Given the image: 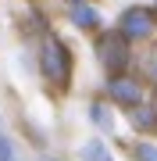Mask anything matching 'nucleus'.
<instances>
[{
	"label": "nucleus",
	"mask_w": 157,
	"mask_h": 161,
	"mask_svg": "<svg viewBox=\"0 0 157 161\" xmlns=\"http://www.w3.org/2000/svg\"><path fill=\"white\" fill-rule=\"evenodd\" d=\"M154 25H157V18H154L150 7H143V4L125 7L122 18H118V32H122L125 40H146V36L154 32Z\"/></svg>",
	"instance_id": "3"
},
{
	"label": "nucleus",
	"mask_w": 157,
	"mask_h": 161,
	"mask_svg": "<svg viewBox=\"0 0 157 161\" xmlns=\"http://www.w3.org/2000/svg\"><path fill=\"white\" fill-rule=\"evenodd\" d=\"M107 97L114 104H122V108H139V104H143V82L128 79V75H111Z\"/></svg>",
	"instance_id": "4"
},
{
	"label": "nucleus",
	"mask_w": 157,
	"mask_h": 161,
	"mask_svg": "<svg viewBox=\"0 0 157 161\" xmlns=\"http://www.w3.org/2000/svg\"><path fill=\"white\" fill-rule=\"evenodd\" d=\"M132 158H136V161H157V143H146V140L136 143V147H132Z\"/></svg>",
	"instance_id": "9"
},
{
	"label": "nucleus",
	"mask_w": 157,
	"mask_h": 161,
	"mask_svg": "<svg viewBox=\"0 0 157 161\" xmlns=\"http://www.w3.org/2000/svg\"><path fill=\"white\" fill-rule=\"evenodd\" d=\"M132 125L136 129H157V108H150V104H139V108H132Z\"/></svg>",
	"instance_id": "8"
},
{
	"label": "nucleus",
	"mask_w": 157,
	"mask_h": 161,
	"mask_svg": "<svg viewBox=\"0 0 157 161\" xmlns=\"http://www.w3.org/2000/svg\"><path fill=\"white\" fill-rule=\"evenodd\" d=\"M68 14H71V22L79 25V29H100V11L93 4H89V0H71L68 4Z\"/></svg>",
	"instance_id": "5"
},
{
	"label": "nucleus",
	"mask_w": 157,
	"mask_h": 161,
	"mask_svg": "<svg viewBox=\"0 0 157 161\" xmlns=\"http://www.w3.org/2000/svg\"><path fill=\"white\" fill-rule=\"evenodd\" d=\"M43 161H61V158H43Z\"/></svg>",
	"instance_id": "12"
},
{
	"label": "nucleus",
	"mask_w": 157,
	"mask_h": 161,
	"mask_svg": "<svg viewBox=\"0 0 157 161\" xmlns=\"http://www.w3.org/2000/svg\"><path fill=\"white\" fill-rule=\"evenodd\" d=\"M150 72H154V79H157V54H154V61H150Z\"/></svg>",
	"instance_id": "11"
},
{
	"label": "nucleus",
	"mask_w": 157,
	"mask_h": 161,
	"mask_svg": "<svg viewBox=\"0 0 157 161\" xmlns=\"http://www.w3.org/2000/svg\"><path fill=\"white\" fill-rule=\"evenodd\" d=\"M0 161H18V154H14V143L0 132Z\"/></svg>",
	"instance_id": "10"
},
{
	"label": "nucleus",
	"mask_w": 157,
	"mask_h": 161,
	"mask_svg": "<svg viewBox=\"0 0 157 161\" xmlns=\"http://www.w3.org/2000/svg\"><path fill=\"white\" fill-rule=\"evenodd\" d=\"M125 43H128V40H125L118 29H114V32H104V36L97 40V58H100V64H104L111 75H118V72L128 64V47H125Z\"/></svg>",
	"instance_id": "2"
},
{
	"label": "nucleus",
	"mask_w": 157,
	"mask_h": 161,
	"mask_svg": "<svg viewBox=\"0 0 157 161\" xmlns=\"http://www.w3.org/2000/svg\"><path fill=\"white\" fill-rule=\"evenodd\" d=\"M86 115H89V122H93L97 129H104V132H114V111H111L107 104L93 100V104L86 108Z\"/></svg>",
	"instance_id": "6"
},
{
	"label": "nucleus",
	"mask_w": 157,
	"mask_h": 161,
	"mask_svg": "<svg viewBox=\"0 0 157 161\" xmlns=\"http://www.w3.org/2000/svg\"><path fill=\"white\" fill-rule=\"evenodd\" d=\"M79 158L82 161H114V154H111V150H107V143H104V140H86V143H82L79 147Z\"/></svg>",
	"instance_id": "7"
},
{
	"label": "nucleus",
	"mask_w": 157,
	"mask_h": 161,
	"mask_svg": "<svg viewBox=\"0 0 157 161\" xmlns=\"http://www.w3.org/2000/svg\"><path fill=\"white\" fill-rule=\"evenodd\" d=\"M39 72L47 82H57V86H64V82L71 79V54L68 47H64V40H57V36H47L39 47Z\"/></svg>",
	"instance_id": "1"
}]
</instances>
